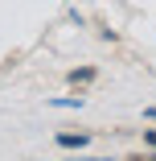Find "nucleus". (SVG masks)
<instances>
[{
    "instance_id": "nucleus-1",
    "label": "nucleus",
    "mask_w": 156,
    "mask_h": 161,
    "mask_svg": "<svg viewBox=\"0 0 156 161\" xmlns=\"http://www.w3.org/2000/svg\"><path fill=\"white\" fill-rule=\"evenodd\" d=\"M58 145H66V149H82V145H86V136H82V132H78V136H74V132H62V136H58Z\"/></svg>"
}]
</instances>
